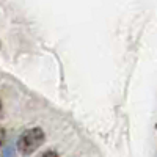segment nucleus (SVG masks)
I'll list each match as a JSON object with an SVG mask.
<instances>
[{
	"label": "nucleus",
	"mask_w": 157,
	"mask_h": 157,
	"mask_svg": "<svg viewBox=\"0 0 157 157\" xmlns=\"http://www.w3.org/2000/svg\"><path fill=\"white\" fill-rule=\"evenodd\" d=\"M0 112H2V104H0Z\"/></svg>",
	"instance_id": "5"
},
{
	"label": "nucleus",
	"mask_w": 157,
	"mask_h": 157,
	"mask_svg": "<svg viewBox=\"0 0 157 157\" xmlns=\"http://www.w3.org/2000/svg\"><path fill=\"white\" fill-rule=\"evenodd\" d=\"M41 157H58V154H57L55 151H46Z\"/></svg>",
	"instance_id": "3"
},
{
	"label": "nucleus",
	"mask_w": 157,
	"mask_h": 157,
	"mask_svg": "<svg viewBox=\"0 0 157 157\" xmlns=\"http://www.w3.org/2000/svg\"><path fill=\"white\" fill-rule=\"evenodd\" d=\"M2 138H3V134L0 132V146H2Z\"/></svg>",
	"instance_id": "4"
},
{
	"label": "nucleus",
	"mask_w": 157,
	"mask_h": 157,
	"mask_svg": "<svg viewBox=\"0 0 157 157\" xmlns=\"http://www.w3.org/2000/svg\"><path fill=\"white\" fill-rule=\"evenodd\" d=\"M2 157H16L14 146H13V145H8V146H5V149H3V152H2Z\"/></svg>",
	"instance_id": "2"
},
{
	"label": "nucleus",
	"mask_w": 157,
	"mask_h": 157,
	"mask_svg": "<svg viewBox=\"0 0 157 157\" xmlns=\"http://www.w3.org/2000/svg\"><path fill=\"white\" fill-rule=\"evenodd\" d=\"M44 143V132L43 129L39 127H33L29 129L19 137L17 140V149L24 154V155H29L32 152H35L39 146Z\"/></svg>",
	"instance_id": "1"
}]
</instances>
